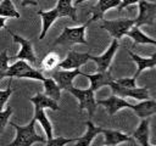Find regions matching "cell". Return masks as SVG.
Returning <instances> with one entry per match:
<instances>
[{
	"mask_svg": "<svg viewBox=\"0 0 156 146\" xmlns=\"http://www.w3.org/2000/svg\"><path fill=\"white\" fill-rule=\"evenodd\" d=\"M128 54L130 55L132 60H133V61L136 63V66H138V71H136L135 74H134V78H135V79L140 75V73H141L145 68H154L155 64H156V54H152V56L149 57V58L140 57L139 55H136V54H134V52H132V51H128Z\"/></svg>",
	"mask_w": 156,
	"mask_h": 146,
	"instance_id": "cell-19",
	"label": "cell"
},
{
	"mask_svg": "<svg viewBox=\"0 0 156 146\" xmlns=\"http://www.w3.org/2000/svg\"><path fill=\"white\" fill-rule=\"evenodd\" d=\"M11 114H12V108L11 107H7L5 111H0V134L4 131Z\"/></svg>",
	"mask_w": 156,
	"mask_h": 146,
	"instance_id": "cell-29",
	"label": "cell"
},
{
	"mask_svg": "<svg viewBox=\"0 0 156 146\" xmlns=\"http://www.w3.org/2000/svg\"><path fill=\"white\" fill-rule=\"evenodd\" d=\"M29 100H30L33 103L40 105L43 108L48 107V108H50V109H52V111H60V107H58V103H57V101L52 100L51 97L46 96L45 94H37L35 96L30 97Z\"/></svg>",
	"mask_w": 156,
	"mask_h": 146,
	"instance_id": "cell-25",
	"label": "cell"
},
{
	"mask_svg": "<svg viewBox=\"0 0 156 146\" xmlns=\"http://www.w3.org/2000/svg\"><path fill=\"white\" fill-rule=\"evenodd\" d=\"M139 0H121V4L117 6V10L118 11H122L123 9H126L127 6L129 5H133V4H138Z\"/></svg>",
	"mask_w": 156,
	"mask_h": 146,
	"instance_id": "cell-31",
	"label": "cell"
},
{
	"mask_svg": "<svg viewBox=\"0 0 156 146\" xmlns=\"http://www.w3.org/2000/svg\"><path fill=\"white\" fill-rule=\"evenodd\" d=\"M77 75H82V72L79 68L74 69H54L50 72V77L56 82L58 88L62 90H68L71 86H73V79Z\"/></svg>",
	"mask_w": 156,
	"mask_h": 146,
	"instance_id": "cell-8",
	"label": "cell"
},
{
	"mask_svg": "<svg viewBox=\"0 0 156 146\" xmlns=\"http://www.w3.org/2000/svg\"><path fill=\"white\" fill-rule=\"evenodd\" d=\"M69 92H72L79 101V111L87 109L89 116L93 117V114L95 113L98 105H96V100L94 97V90L89 89H78L74 86H71L68 89Z\"/></svg>",
	"mask_w": 156,
	"mask_h": 146,
	"instance_id": "cell-5",
	"label": "cell"
},
{
	"mask_svg": "<svg viewBox=\"0 0 156 146\" xmlns=\"http://www.w3.org/2000/svg\"><path fill=\"white\" fill-rule=\"evenodd\" d=\"M38 15L43 21V29L39 35V39H43L48 33L50 26L58 17H69L73 21H77V10L72 5V0H58L57 5L50 11H38Z\"/></svg>",
	"mask_w": 156,
	"mask_h": 146,
	"instance_id": "cell-1",
	"label": "cell"
},
{
	"mask_svg": "<svg viewBox=\"0 0 156 146\" xmlns=\"http://www.w3.org/2000/svg\"><path fill=\"white\" fill-rule=\"evenodd\" d=\"M44 83V89H45V95L51 97L55 101L60 100V95H61V89L58 88V85L56 84V82L50 77V78H44L41 80Z\"/></svg>",
	"mask_w": 156,
	"mask_h": 146,
	"instance_id": "cell-24",
	"label": "cell"
},
{
	"mask_svg": "<svg viewBox=\"0 0 156 146\" xmlns=\"http://www.w3.org/2000/svg\"><path fill=\"white\" fill-rule=\"evenodd\" d=\"M85 124H87V127H88L87 133L84 134V136H82V137H79V139H74V141H73V142H74L76 145L89 146V145L91 144L93 139H94L98 134H100V133L102 131V128H100V127H95L90 120H89V122H87Z\"/></svg>",
	"mask_w": 156,
	"mask_h": 146,
	"instance_id": "cell-21",
	"label": "cell"
},
{
	"mask_svg": "<svg viewBox=\"0 0 156 146\" xmlns=\"http://www.w3.org/2000/svg\"><path fill=\"white\" fill-rule=\"evenodd\" d=\"M0 16L2 17H13L20 18V13L15 9L11 0H2L0 2Z\"/></svg>",
	"mask_w": 156,
	"mask_h": 146,
	"instance_id": "cell-26",
	"label": "cell"
},
{
	"mask_svg": "<svg viewBox=\"0 0 156 146\" xmlns=\"http://www.w3.org/2000/svg\"><path fill=\"white\" fill-rule=\"evenodd\" d=\"M58 63H60V56L56 52L50 51L43 57V60L39 63V67H40V71H45V72L50 73L51 71L57 68Z\"/></svg>",
	"mask_w": 156,
	"mask_h": 146,
	"instance_id": "cell-22",
	"label": "cell"
},
{
	"mask_svg": "<svg viewBox=\"0 0 156 146\" xmlns=\"http://www.w3.org/2000/svg\"><path fill=\"white\" fill-rule=\"evenodd\" d=\"M91 22H93V21L89 19L87 23H84L83 26H79V27H73V28L65 27L63 30H62V33L55 39L54 45H58V44H62V45L84 44V45H87L88 41L85 40L84 32H85V28H87Z\"/></svg>",
	"mask_w": 156,
	"mask_h": 146,
	"instance_id": "cell-3",
	"label": "cell"
},
{
	"mask_svg": "<svg viewBox=\"0 0 156 146\" xmlns=\"http://www.w3.org/2000/svg\"><path fill=\"white\" fill-rule=\"evenodd\" d=\"M134 26V19L118 18V19H102L101 28L106 29L115 39H121Z\"/></svg>",
	"mask_w": 156,
	"mask_h": 146,
	"instance_id": "cell-6",
	"label": "cell"
},
{
	"mask_svg": "<svg viewBox=\"0 0 156 146\" xmlns=\"http://www.w3.org/2000/svg\"><path fill=\"white\" fill-rule=\"evenodd\" d=\"M11 80H12V78H10V82H9V85H7V89L6 90H0V111H2V107L5 106V103L9 100L10 95L12 94Z\"/></svg>",
	"mask_w": 156,
	"mask_h": 146,
	"instance_id": "cell-30",
	"label": "cell"
},
{
	"mask_svg": "<svg viewBox=\"0 0 156 146\" xmlns=\"http://www.w3.org/2000/svg\"><path fill=\"white\" fill-rule=\"evenodd\" d=\"M9 60L10 57L7 56V50L5 49L2 52H0V80L6 77V71L9 68Z\"/></svg>",
	"mask_w": 156,
	"mask_h": 146,
	"instance_id": "cell-27",
	"label": "cell"
},
{
	"mask_svg": "<svg viewBox=\"0 0 156 146\" xmlns=\"http://www.w3.org/2000/svg\"><path fill=\"white\" fill-rule=\"evenodd\" d=\"M132 109L138 114V117L140 118H146V117H151L156 113V102L152 99H146V100H141L139 103L133 105Z\"/></svg>",
	"mask_w": 156,
	"mask_h": 146,
	"instance_id": "cell-16",
	"label": "cell"
},
{
	"mask_svg": "<svg viewBox=\"0 0 156 146\" xmlns=\"http://www.w3.org/2000/svg\"><path fill=\"white\" fill-rule=\"evenodd\" d=\"M35 123H37V120L34 118L26 127H20L16 123H10L16 129V137L10 144V146H30L34 142L45 144L46 139L35 133Z\"/></svg>",
	"mask_w": 156,
	"mask_h": 146,
	"instance_id": "cell-2",
	"label": "cell"
},
{
	"mask_svg": "<svg viewBox=\"0 0 156 146\" xmlns=\"http://www.w3.org/2000/svg\"><path fill=\"white\" fill-rule=\"evenodd\" d=\"M89 60H90V54H82V52H77L74 50H71V51H68L66 58L60 61L57 68H62V69L79 68L80 66L85 64Z\"/></svg>",
	"mask_w": 156,
	"mask_h": 146,
	"instance_id": "cell-10",
	"label": "cell"
},
{
	"mask_svg": "<svg viewBox=\"0 0 156 146\" xmlns=\"http://www.w3.org/2000/svg\"><path fill=\"white\" fill-rule=\"evenodd\" d=\"M149 124H150V117L143 118L138 129L133 134L134 141L140 144L141 146H150V144H149Z\"/></svg>",
	"mask_w": 156,
	"mask_h": 146,
	"instance_id": "cell-17",
	"label": "cell"
},
{
	"mask_svg": "<svg viewBox=\"0 0 156 146\" xmlns=\"http://www.w3.org/2000/svg\"><path fill=\"white\" fill-rule=\"evenodd\" d=\"M83 1H85V0H76V5H78V4H82Z\"/></svg>",
	"mask_w": 156,
	"mask_h": 146,
	"instance_id": "cell-34",
	"label": "cell"
},
{
	"mask_svg": "<svg viewBox=\"0 0 156 146\" xmlns=\"http://www.w3.org/2000/svg\"><path fill=\"white\" fill-rule=\"evenodd\" d=\"M6 77H9V78H29V79H38V80H43L45 78L39 69L33 68L24 60H18L12 66H9V68L6 71Z\"/></svg>",
	"mask_w": 156,
	"mask_h": 146,
	"instance_id": "cell-4",
	"label": "cell"
},
{
	"mask_svg": "<svg viewBox=\"0 0 156 146\" xmlns=\"http://www.w3.org/2000/svg\"><path fill=\"white\" fill-rule=\"evenodd\" d=\"M73 141H74V139H66L63 136H56V137H51V139L46 140L45 144L49 146H63V145L71 144Z\"/></svg>",
	"mask_w": 156,
	"mask_h": 146,
	"instance_id": "cell-28",
	"label": "cell"
},
{
	"mask_svg": "<svg viewBox=\"0 0 156 146\" xmlns=\"http://www.w3.org/2000/svg\"><path fill=\"white\" fill-rule=\"evenodd\" d=\"M21 4H22V6H28V5H34L35 6L38 2L35 0H22Z\"/></svg>",
	"mask_w": 156,
	"mask_h": 146,
	"instance_id": "cell-32",
	"label": "cell"
},
{
	"mask_svg": "<svg viewBox=\"0 0 156 146\" xmlns=\"http://www.w3.org/2000/svg\"><path fill=\"white\" fill-rule=\"evenodd\" d=\"M96 105L104 106L110 116H113L121 108H132L133 107V103L127 102L126 100H123L122 97H119L117 95H112V96H110L105 100H98Z\"/></svg>",
	"mask_w": 156,
	"mask_h": 146,
	"instance_id": "cell-12",
	"label": "cell"
},
{
	"mask_svg": "<svg viewBox=\"0 0 156 146\" xmlns=\"http://www.w3.org/2000/svg\"><path fill=\"white\" fill-rule=\"evenodd\" d=\"M0 28H6V26H5V18L2 16H0Z\"/></svg>",
	"mask_w": 156,
	"mask_h": 146,
	"instance_id": "cell-33",
	"label": "cell"
},
{
	"mask_svg": "<svg viewBox=\"0 0 156 146\" xmlns=\"http://www.w3.org/2000/svg\"><path fill=\"white\" fill-rule=\"evenodd\" d=\"M139 15L134 19V26L140 27L144 24L155 26L156 19V4L149 2L146 0H139Z\"/></svg>",
	"mask_w": 156,
	"mask_h": 146,
	"instance_id": "cell-7",
	"label": "cell"
},
{
	"mask_svg": "<svg viewBox=\"0 0 156 146\" xmlns=\"http://www.w3.org/2000/svg\"><path fill=\"white\" fill-rule=\"evenodd\" d=\"M126 35L130 36L135 44H151V45H156V40L145 35L140 29L139 27L136 26H132V28L126 33Z\"/></svg>",
	"mask_w": 156,
	"mask_h": 146,
	"instance_id": "cell-23",
	"label": "cell"
},
{
	"mask_svg": "<svg viewBox=\"0 0 156 146\" xmlns=\"http://www.w3.org/2000/svg\"><path fill=\"white\" fill-rule=\"evenodd\" d=\"M113 95H117L119 97H133L139 101L141 100H146L150 97V92L147 88H129V89H121L118 91H116Z\"/></svg>",
	"mask_w": 156,
	"mask_h": 146,
	"instance_id": "cell-18",
	"label": "cell"
},
{
	"mask_svg": "<svg viewBox=\"0 0 156 146\" xmlns=\"http://www.w3.org/2000/svg\"><path fill=\"white\" fill-rule=\"evenodd\" d=\"M34 119L37 120V122H39V124L43 127V129H44V131H45V134H46V137H48V140L49 139H51L52 137V127H51V123L49 122V119L46 118V114H45V112L43 111V107L40 106V105H37V103H34Z\"/></svg>",
	"mask_w": 156,
	"mask_h": 146,
	"instance_id": "cell-20",
	"label": "cell"
},
{
	"mask_svg": "<svg viewBox=\"0 0 156 146\" xmlns=\"http://www.w3.org/2000/svg\"><path fill=\"white\" fill-rule=\"evenodd\" d=\"M118 49V39H113L110 47L107 49V51L105 54H102L101 56H91L90 55V60L95 62L96 67H98V72H105L108 69L111 60L115 55V52Z\"/></svg>",
	"mask_w": 156,
	"mask_h": 146,
	"instance_id": "cell-11",
	"label": "cell"
},
{
	"mask_svg": "<svg viewBox=\"0 0 156 146\" xmlns=\"http://www.w3.org/2000/svg\"><path fill=\"white\" fill-rule=\"evenodd\" d=\"M105 136V145H117V144H122V142H130V144H135L134 139L128 136L124 133L117 131V130H111V129H102L101 131Z\"/></svg>",
	"mask_w": 156,
	"mask_h": 146,
	"instance_id": "cell-15",
	"label": "cell"
},
{
	"mask_svg": "<svg viewBox=\"0 0 156 146\" xmlns=\"http://www.w3.org/2000/svg\"><path fill=\"white\" fill-rule=\"evenodd\" d=\"M121 4V0H99L95 6L91 7V21L95 19H102L104 13L107 10H111L113 7H117Z\"/></svg>",
	"mask_w": 156,
	"mask_h": 146,
	"instance_id": "cell-14",
	"label": "cell"
},
{
	"mask_svg": "<svg viewBox=\"0 0 156 146\" xmlns=\"http://www.w3.org/2000/svg\"><path fill=\"white\" fill-rule=\"evenodd\" d=\"M7 32L13 38V40L21 45L20 52L13 58H17V60H27V61H29L33 64H38V60H37V56L34 54V50H33V46H32V41L30 40H27V39H23L22 36L12 33L10 29H7Z\"/></svg>",
	"mask_w": 156,
	"mask_h": 146,
	"instance_id": "cell-9",
	"label": "cell"
},
{
	"mask_svg": "<svg viewBox=\"0 0 156 146\" xmlns=\"http://www.w3.org/2000/svg\"><path fill=\"white\" fill-rule=\"evenodd\" d=\"M82 75L87 77L90 80V89L96 91L98 89H100L101 86L108 85L113 78L111 75V71H105V72H96L94 74H87V73H82Z\"/></svg>",
	"mask_w": 156,
	"mask_h": 146,
	"instance_id": "cell-13",
	"label": "cell"
}]
</instances>
